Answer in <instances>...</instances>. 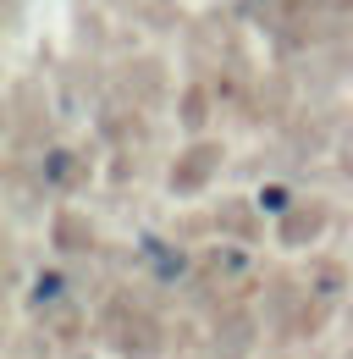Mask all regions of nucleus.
Returning a JSON list of instances; mask_svg holds the SVG:
<instances>
[{"instance_id":"obj_1","label":"nucleus","mask_w":353,"mask_h":359,"mask_svg":"<svg viewBox=\"0 0 353 359\" xmlns=\"http://www.w3.org/2000/svg\"><path fill=\"white\" fill-rule=\"evenodd\" d=\"M34 299H39V304H55V299H61V276H39Z\"/></svg>"},{"instance_id":"obj_2","label":"nucleus","mask_w":353,"mask_h":359,"mask_svg":"<svg viewBox=\"0 0 353 359\" xmlns=\"http://www.w3.org/2000/svg\"><path fill=\"white\" fill-rule=\"evenodd\" d=\"M260 205H265V210H287V194H282V188H270V194H260Z\"/></svg>"}]
</instances>
